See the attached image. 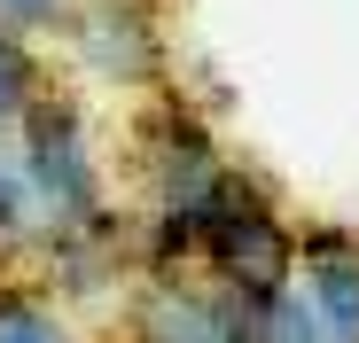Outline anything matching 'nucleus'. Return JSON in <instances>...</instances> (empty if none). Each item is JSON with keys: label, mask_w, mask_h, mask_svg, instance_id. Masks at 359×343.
<instances>
[{"label": "nucleus", "mask_w": 359, "mask_h": 343, "mask_svg": "<svg viewBox=\"0 0 359 343\" xmlns=\"http://www.w3.org/2000/svg\"><path fill=\"white\" fill-rule=\"evenodd\" d=\"M16 164H24V188H32L39 242H55V234H86V226H109V218H117L102 141H94L86 109H79L63 86H47V102L24 118Z\"/></svg>", "instance_id": "f257e3e1"}, {"label": "nucleus", "mask_w": 359, "mask_h": 343, "mask_svg": "<svg viewBox=\"0 0 359 343\" xmlns=\"http://www.w3.org/2000/svg\"><path fill=\"white\" fill-rule=\"evenodd\" d=\"M196 281H211L234 304H266L297 281V218L250 172H234V188L196 218Z\"/></svg>", "instance_id": "f03ea898"}, {"label": "nucleus", "mask_w": 359, "mask_h": 343, "mask_svg": "<svg viewBox=\"0 0 359 343\" xmlns=\"http://www.w3.org/2000/svg\"><path fill=\"white\" fill-rule=\"evenodd\" d=\"M234 164L226 148H219V133L196 118L188 102H149L141 118H133V188H141V211H156V218H203L226 188H234Z\"/></svg>", "instance_id": "7ed1b4c3"}, {"label": "nucleus", "mask_w": 359, "mask_h": 343, "mask_svg": "<svg viewBox=\"0 0 359 343\" xmlns=\"http://www.w3.org/2000/svg\"><path fill=\"white\" fill-rule=\"evenodd\" d=\"M55 47H63V63L86 86H102V94H156L164 71H172L156 0H79Z\"/></svg>", "instance_id": "20e7f679"}, {"label": "nucleus", "mask_w": 359, "mask_h": 343, "mask_svg": "<svg viewBox=\"0 0 359 343\" xmlns=\"http://www.w3.org/2000/svg\"><path fill=\"white\" fill-rule=\"evenodd\" d=\"M126 343H250V304L219 297L211 281H196V273L133 281Z\"/></svg>", "instance_id": "39448f33"}, {"label": "nucleus", "mask_w": 359, "mask_h": 343, "mask_svg": "<svg viewBox=\"0 0 359 343\" xmlns=\"http://www.w3.org/2000/svg\"><path fill=\"white\" fill-rule=\"evenodd\" d=\"M39 273H47V297L55 304H109L117 289H133L141 281V258H133V226L109 218V226H86V234H55L32 250Z\"/></svg>", "instance_id": "423d86ee"}, {"label": "nucleus", "mask_w": 359, "mask_h": 343, "mask_svg": "<svg viewBox=\"0 0 359 343\" xmlns=\"http://www.w3.org/2000/svg\"><path fill=\"white\" fill-rule=\"evenodd\" d=\"M297 289L336 335H359V226L305 218L297 226Z\"/></svg>", "instance_id": "0eeeda50"}, {"label": "nucleus", "mask_w": 359, "mask_h": 343, "mask_svg": "<svg viewBox=\"0 0 359 343\" xmlns=\"http://www.w3.org/2000/svg\"><path fill=\"white\" fill-rule=\"evenodd\" d=\"M0 343H86L79 335V312L55 304L32 281H0Z\"/></svg>", "instance_id": "6e6552de"}, {"label": "nucleus", "mask_w": 359, "mask_h": 343, "mask_svg": "<svg viewBox=\"0 0 359 343\" xmlns=\"http://www.w3.org/2000/svg\"><path fill=\"white\" fill-rule=\"evenodd\" d=\"M47 86H55L47 55H39L32 39H8V31H0V141L24 133V118L47 102Z\"/></svg>", "instance_id": "1a4fd4ad"}, {"label": "nucleus", "mask_w": 359, "mask_h": 343, "mask_svg": "<svg viewBox=\"0 0 359 343\" xmlns=\"http://www.w3.org/2000/svg\"><path fill=\"white\" fill-rule=\"evenodd\" d=\"M250 343H344V335H336V328L313 312V297L289 281V289H273L266 304H250Z\"/></svg>", "instance_id": "9d476101"}, {"label": "nucleus", "mask_w": 359, "mask_h": 343, "mask_svg": "<svg viewBox=\"0 0 359 343\" xmlns=\"http://www.w3.org/2000/svg\"><path fill=\"white\" fill-rule=\"evenodd\" d=\"M39 250V218H32V188H24V164L16 141H0V265H16Z\"/></svg>", "instance_id": "9b49d317"}, {"label": "nucleus", "mask_w": 359, "mask_h": 343, "mask_svg": "<svg viewBox=\"0 0 359 343\" xmlns=\"http://www.w3.org/2000/svg\"><path fill=\"white\" fill-rule=\"evenodd\" d=\"M71 8L79 0H0V31L8 39H63V24H71Z\"/></svg>", "instance_id": "f8f14e48"}]
</instances>
